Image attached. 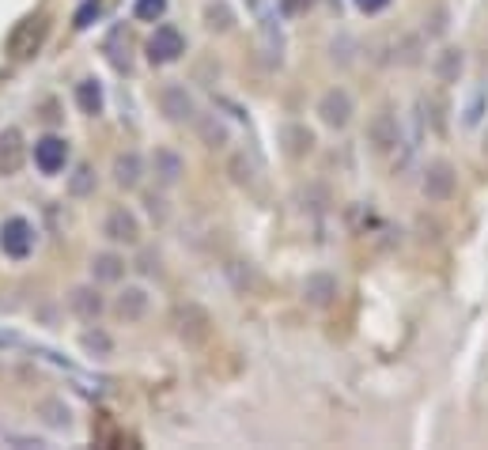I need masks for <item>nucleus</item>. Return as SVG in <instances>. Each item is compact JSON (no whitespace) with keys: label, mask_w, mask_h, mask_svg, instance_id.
Wrapping results in <instances>:
<instances>
[{"label":"nucleus","mask_w":488,"mask_h":450,"mask_svg":"<svg viewBox=\"0 0 488 450\" xmlns=\"http://www.w3.org/2000/svg\"><path fill=\"white\" fill-rule=\"evenodd\" d=\"M193 125H198V136L205 140V144H208V148H224V144H228V140H231V133H228V125H224V121H220L216 114H198V121H193Z\"/></svg>","instance_id":"obj_21"},{"label":"nucleus","mask_w":488,"mask_h":450,"mask_svg":"<svg viewBox=\"0 0 488 450\" xmlns=\"http://www.w3.org/2000/svg\"><path fill=\"white\" fill-rule=\"evenodd\" d=\"M148 213L156 216V220H167V208H163V201H159V197H148Z\"/></svg>","instance_id":"obj_31"},{"label":"nucleus","mask_w":488,"mask_h":450,"mask_svg":"<svg viewBox=\"0 0 488 450\" xmlns=\"http://www.w3.org/2000/svg\"><path fill=\"white\" fill-rule=\"evenodd\" d=\"M352 114H356V103L345 88H329L318 98V118H322V125H329V129H345V125L352 121Z\"/></svg>","instance_id":"obj_9"},{"label":"nucleus","mask_w":488,"mask_h":450,"mask_svg":"<svg viewBox=\"0 0 488 450\" xmlns=\"http://www.w3.org/2000/svg\"><path fill=\"white\" fill-rule=\"evenodd\" d=\"M462 68H466V53L462 50H439L436 53V61H431V73H436L439 83H458V76H462Z\"/></svg>","instance_id":"obj_20"},{"label":"nucleus","mask_w":488,"mask_h":450,"mask_svg":"<svg viewBox=\"0 0 488 450\" xmlns=\"http://www.w3.org/2000/svg\"><path fill=\"white\" fill-rule=\"evenodd\" d=\"M352 4L364 12V16H379V12H386L390 8V0H352Z\"/></svg>","instance_id":"obj_30"},{"label":"nucleus","mask_w":488,"mask_h":450,"mask_svg":"<svg viewBox=\"0 0 488 450\" xmlns=\"http://www.w3.org/2000/svg\"><path fill=\"white\" fill-rule=\"evenodd\" d=\"M68 306H73V314L80 322H99L106 314V299H103V291L95 288V280L91 284H76L68 291Z\"/></svg>","instance_id":"obj_13"},{"label":"nucleus","mask_w":488,"mask_h":450,"mask_svg":"<svg viewBox=\"0 0 488 450\" xmlns=\"http://www.w3.org/2000/svg\"><path fill=\"white\" fill-rule=\"evenodd\" d=\"M281 144H284V156L306 159V156L314 151V133L306 129L303 121H284V125H281Z\"/></svg>","instance_id":"obj_16"},{"label":"nucleus","mask_w":488,"mask_h":450,"mask_svg":"<svg viewBox=\"0 0 488 450\" xmlns=\"http://www.w3.org/2000/svg\"><path fill=\"white\" fill-rule=\"evenodd\" d=\"M133 16L141 19V23H159L167 16V0H136Z\"/></svg>","instance_id":"obj_26"},{"label":"nucleus","mask_w":488,"mask_h":450,"mask_svg":"<svg viewBox=\"0 0 488 450\" xmlns=\"http://www.w3.org/2000/svg\"><path fill=\"white\" fill-rule=\"evenodd\" d=\"M156 103H159V114L167 121H174V125H193V121H198V98L186 91V83H163Z\"/></svg>","instance_id":"obj_2"},{"label":"nucleus","mask_w":488,"mask_h":450,"mask_svg":"<svg viewBox=\"0 0 488 450\" xmlns=\"http://www.w3.org/2000/svg\"><path fill=\"white\" fill-rule=\"evenodd\" d=\"M421 190L428 201H451L454 190H458V175H454V167L447 159H436V163H428V171H424V182H421Z\"/></svg>","instance_id":"obj_8"},{"label":"nucleus","mask_w":488,"mask_h":450,"mask_svg":"<svg viewBox=\"0 0 488 450\" xmlns=\"http://www.w3.org/2000/svg\"><path fill=\"white\" fill-rule=\"evenodd\" d=\"M182 53H186V35L178 31V27L163 23L151 31V38H148V61L151 65H174Z\"/></svg>","instance_id":"obj_5"},{"label":"nucleus","mask_w":488,"mask_h":450,"mask_svg":"<svg viewBox=\"0 0 488 450\" xmlns=\"http://www.w3.org/2000/svg\"><path fill=\"white\" fill-rule=\"evenodd\" d=\"M80 345H83V353H91V356H99V360L114 353V341H110L103 330H88V333L80 337Z\"/></svg>","instance_id":"obj_24"},{"label":"nucleus","mask_w":488,"mask_h":450,"mask_svg":"<svg viewBox=\"0 0 488 450\" xmlns=\"http://www.w3.org/2000/svg\"><path fill=\"white\" fill-rule=\"evenodd\" d=\"M205 23H208V31H231V23H235V16H231V8L224 4V0H216V4H208L205 8Z\"/></svg>","instance_id":"obj_23"},{"label":"nucleus","mask_w":488,"mask_h":450,"mask_svg":"<svg viewBox=\"0 0 488 450\" xmlns=\"http://www.w3.org/2000/svg\"><path fill=\"white\" fill-rule=\"evenodd\" d=\"M99 12H103L99 0H88V4H83V8L76 12V27H80V31H83V27H91V19L99 16Z\"/></svg>","instance_id":"obj_29"},{"label":"nucleus","mask_w":488,"mask_h":450,"mask_svg":"<svg viewBox=\"0 0 488 450\" xmlns=\"http://www.w3.org/2000/svg\"><path fill=\"white\" fill-rule=\"evenodd\" d=\"M35 250V228L27 216H8L0 223V254L12 261H27Z\"/></svg>","instance_id":"obj_3"},{"label":"nucleus","mask_w":488,"mask_h":450,"mask_svg":"<svg viewBox=\"0 0 488 450\" xmlns=\"http://www.w3.org/2000/svg\"><path fill=\"white\" fill-rule=\"evenodd\" d=\"M68 163V140L58 133H46L35 140V167L42 175H61Z\"/></svg>","instance_id":"obj_10"},{"label":"nucleus","mask_w":488,"mask_h":450,"mask_svg":"<svg viewBox=\"0 0 488 450\" xmlns=\"http://www.w3.org/2000/svg\"><path fill=\"white\" fill-rule=\"evenodd\" d=\"M337 295H341V284H337V276L333 273H311L303 280V299H306V306H314V311L333 306L337 303Z\"/></svg>","instance_id":"obj_11"},{"label":"nucleus","mask_w":488,"mask_h":450,"mask_svg":"<svg viewBox=\"0 0 488 450\" xmlns=\"http://www.w3.org/2000/svg\"><path fill=\"white\" fill-rule=\"evenodd\" d=\"M144 182V159L136 151H118L114 156V186L118 190H136Z\"/></svg>","instance_id":"obj_17"},{"label":"nucleus","mask_w":488,"mask_h":450,"mask_svg":"<svg viewBox=\"0 0 488 450\" xmlns=\"http://www.w3.org/2000/svg\"><path fill=\"white\" fill-rule=\"evenodd\" d=\"M46 35H50L46 16H27V19H19L16 27H12V35H8V58H12V61L35 58V53L42 50V42H46Z\"/></svg>","instance_id":"obj_1"},{"label":"nucleus","mask_w":488,"mask_h":450,"mask_svg":"<svg viewBox=\"0 0 488 450\" xmlns=\"http://www.w3.org/2000/svg\"><path fill=\"white\" fill-rule=\"evenodd\" d=\"M148 291L141 288V284H129V288H121L118 291V299H114V318L118 322H125V326H136V322H144V314H148Z\"/></svg>","instance_id":"obj_12"},{"label":"nucleus","mask_w":488,"mask_h":450,"mask_svg":"<svg viewBox=\"0 0 488 450\" xmlns=\"http://www.w3.org/2000/svg\"><path fill=\"white\" fill-rule=\"evenodd\" d=\"M484 98H488V88H477L469 98V106H466V125H477L481 121V106H484Z\"/></svg>","instance_id":"obj_28"},{"label":"nucleus","mask_w":488,"mask_h":450,"mask_svg":"<svg viewBox=\"0 0 488 450\" xmlns=\"http://www.w3.org/2000/svg\"><path fill=\"white\" fill-rule=\"evenodd\" d=\"M311 8H314V0H281V16H284V19H299V16H306Z\"/></svg>","instance_id":"obj_27"},{"label":"nucleus","mask_w":488,"mask_h":450,"mask_svg":"<svg viewBox=\"0 0 488 450\" xmlns=\"http://www.w3.org/2000/svg\"><path fill=\"white\" fill-rule=\"evenodd\" d=\"M151 171H156V182L159 186H178L182 182V175H186V159L178 156L174 148H156V156H151Z\"/></svg>","instance_id":"obj_15"},{"label":"nucleus","mask_w":488,"mask_h":450,"mask_svg":"<svg viewBox=\"0 0 488 450\" xmlns=\"http://www.w3.org/2000/svg\"><path fill=\"white\" fill-rule=\"evenodd\" d=\"M38 416H42V424H50V428H68V424H73V409H68L65 401H58V398L38 401Z\"/></svg>","instance_id":"obj_22"},{"label":"nucleus","mask_w":488,"mask_h":450,"mask_svg":"<svg viewBox=\"0 0 488 450\" xmlns=\"http://www.w3.org/2000/svg\"><path fill=\"white\" fill-rule=\"evenodd\" d=\"M103 235L114 246H136V243H141V220H136V213H129L125 205H118V208H110V213H106Z\"/></svg>","instance_id":"obj_7"},{"label":"nucleus","mask_w":488,"mask_h":450,"mask_svg":"<svg viewBox=\"0 0 488 450\" xmlns=\"http://www.w3.org/2000/svg\"><path fill=\"white\" fill-rule=\"evenodd\" d=\"M23 156H27V148H23V133L16 129V125H8V129H0V178H12V175H19Z\"/></svg>","instance_id":"obj_14"},{"label":"nucleus","mask_w":488,"mask_h":450,"mask_svg":"<svg viewBox=\"0 0 488 450\" xmlns=\"http://www.w3.org/2000/svg\"><path fill=\"white\" fill-rule=\"evenodd\" d=\"M174 333L182 337L186 345H205L208 341V333H213V318H208V311L201 303H182L174 311Z\"/></svg>","instance_id":"obj_4"},{"label":"nucleus","mask_w":488,"mask_h":450,"mask_svg":"<svg viewBox=\"0 0 488 450\" xmlns=\"http://www.w3.org/2000/svg\"><path fill=\"white\" fill-rule=\"evenodd\" d=\"M68 193L73 197H88V193H95V171L88 163H80L76 167V175L68 178Z\"/></svg>","instance_id":"obj_25"},{"label":"nucleus","mask_w":488,"mask_h":450,"mask_svg":"<svg viewBox=\"0 0 488 450\" xmlns=\"http://www.w3.org/2000/svg\"><path fill=\"white\" fill-rule=\"evenodd\" d=\"M125 276V258L114 254V250H103V254L91 258V280L95 284H118Z\"/></svg>","instance_id":"obj_18"},{"label":"nucleus","mask_w":488,"mask_h":450,"mask_svg":"<svg viewBox=\"0 0 488 450\" xmlns=\"http://www.w3.org/2000/svg\"><path fill=\"white\" fill-rule=\"evenodd\" d=\"M76 106H80L88 118H99V114H103L106 95H103V83L95 80V76H83V80L76 83Z\"/></svg>","instance_id":"obj_19"},{"label":"nucleus","mask_w":488,"mask_h":450,"mask_svg":"<svg viewBox=\"0 0 488 450\" xmlns=\"http://www.w3.org/2000/svg\"><path fill=\"white\" fill-rule=\"evenodd\" d=\"M368 144L375 156H390L398 144H401V125H398V114L390 106H383L379 114L368 121Z\"/></svg>","instance_id":"obj_6"}]
</instances>
